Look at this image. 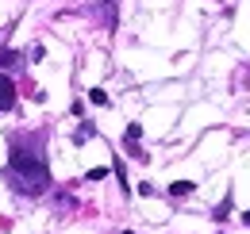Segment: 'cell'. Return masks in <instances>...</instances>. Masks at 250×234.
<instances>
[{
    "instance_id": "1",
    "label": "cell",
    "mask_w": 250,
    "mask_h": 234,
    "mask_svg": "<svg viewBox=\"0 0 250 234\" xmlns=\"http://www.w3.org/2000/svg\"><path fill=\"white\" fill-rule=\"evenodd\" d=\"M8 176H12V180H16V188H20V192H27V196H39V192L50 184L46 157H42L39 150L12 146V154H8Z\"/></svg>"
},
{
    "instance_id": "2",
    "label": "cell",
    "mask_w": 250,
    "mask_h": 234,
    "mask_svg": "<svg viewBox=\"0 0 250 234\" xmlns=\"http://www.w3.org/2000/svg\"><path fill=\"white\" fill-rule=\"evenodd\" d=\"M12 108H16V81L0 73V112H12Z\"/></svg>"
},
{
    "instance_id": "3",
    "label": "cell",
    "mask_w": 250,
    "mask_h": 234,
    "mask_svg": "<svg viewBox=\"0 0 250 234\" xmlns=\"http://www.w3.org/2000/svg\"><path fill=\"white\" fill-rule=\"evenodd\" d=\"M192 188H196L192 180H173V184H169V196H188Z\"/></svg>"
},
{
    "instance_id": "4",
    "label": "cell",
    "mask_w": 250,
    "mask_h": 234,
    "mask_svg": "<svg viewBox=\"0 0 250 234\" xmlns=\"http://www.w3.org/2000/svg\"><path fill=\"white\" fill-rule=\"evenodd\" d=\"M16 61H20L16 50H0V65H16Z\"/></svg>"
},
{
    "instance_id": "5",
    "label": "cell",
    "mask_w": 250,
    "mask_h": 234,
    "mask_svg": "<svg viewBox=\"0 0 250 234\" xmlns=\"http://www.w3.org/2000/svg\"><path fill=\"white\" fill-rule=\"evenodd\" d=\"M89 100H93V104H108V92H104V88H93Z\"/></svg>"
},
{
    "instance_id": "6",
    "label": "cell",
    "mask_w": 250,
    "mask_h": 234,
    "mask_svg": "<svg viewBox=\"0 0 250 234\" xmlns=\"http://www.w3.org/2000/svg\"><path fill=\"white\" fill-rule=\"evenodd\" d=\"M85 138H93V127H89V123H85V127L73 135V142H85Z\"/></svg>"
},
{
    "instance_id": "7",
    "label": "cell",
    "mask_w": 250,
    "mask_h": 234,
    "mask_svg": "<svg viewBox=\"0 0 250 234\" xmlns=\"http://www.w3.org/2000/svg\"><path fill=\"white\" fill-rule=\"evenodd\" d=\"M139 135H143V127H139V123H131V127H127V142H139Z\"/></svg>"
},
{
    "instance_id": "8",
    "label": "cell",
    "mask_w": 250,
    "mask_h": 234,
    "mask_svg": "<svg viewBox=\"0 0 250 234\" xmlns=\"http://www.w3.org/2000/svg\"><path fill=\"white\" fill-rule=\"evenodd\" d=\"M227 211H231V200H223V204L216 207V219H227Z\"/></svg>"
},
{
    "instance_id": "9",
    "label": "cell",
    "mask_w": 250,
    "mask_h": 234,
    "mask_svg": "<svg viewBox=\"0 0 250 234\" xmlns=\"http://www.w3.org/2000/svg\"><path fill=\"white\" fill-rule=\"evenodd\" d=\"M104 176H108V169H104V165H100V169H89V180H104Z\"/></svg>"
},
{
    "instance_id": "10",
    "label": "cell",
    "mask_w": 250,
    "mask_h": 234,
    "mask_svg": "<svg viewBox=\"0 0 250 234\" xmlns=\"http://www.w3.org/2000/svg\"><path fill=\"white\" fill-rule=\"evenodd\" d=\"M239 219H243V223H247V227H250V211H243V215H239Z\"/></svg>"
},
{
    "instance_id": "11",
    "label": "cell",
    "mask_w": 250,
    "mask_h": 234,
    "mask_svg": "<svg viewBox=\"0 0 250 234\" xmlns=\"http://www.w3.org/2000/svg\"><path fill=\"white\" fill-rule=\"evenodd\" d=\"M124 234H135V231H124Z\"/></svg>"
}]
</instances>
